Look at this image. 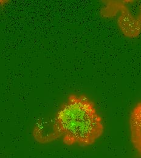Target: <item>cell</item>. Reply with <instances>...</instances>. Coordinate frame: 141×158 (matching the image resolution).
I'll use <instances>...</instances> for the list:
<instances>
[{"instance_id":"6da1fadb","label":"cell","mask_w":141,"mask_h":158,"mask_svg":"<svg viewBox=\"0 0 141 158\" xmlns=\"http://www.w3.org/2000/svg\"><path fill=\"white\" fill-rule=\"evenodd\" d=\"M103 120L95 103L84 94H70L61 105L52 120L51 130L33 133L45 144L60 139L68 146L88 147L103 135Z\"/></svg>"},{"instance_id":"7a4b0ae2","label":"cell","mask_w":141,"mask_h":158,"mask_svg":"<svg viewBox=\"0 0 141 158\" xmlns=\"http://www.w3.org/2000/svg\"><path fill=\"white\" fill-rule=\"evenodd\" d=\"M116 6L115 3H114ZM115 8L121 10V15L118 18V24L122 32L128 37H136L141 31L140 24L137 19L134 18L123 2H116Z\"/></svg>"},{"instance_id":"3957f363","label":"cell","mask_w":141,"mask_h":158,"mask_svg":"<svg viewBox=\"0 0 141 158\" xmlns=\"http://www.w3.org/2000/svg\"><path fill=\"white\" fill-rule=\"evenodd\" d=\"M129 129L131 144L141 157V100L137 102L131 110Z\"/></svg>"},{"instance_id":"277c9868","label":"cell","mask_w":141,"mask_h":158,"mask_svg":"<svg viewBox=\"0 0 141 158\" xmlns=\"http://www.w3.org/2000/svg\"><path fill=\"white\" fill-rule=\"evenodd\" d=\"M137 19H138V21L141 27V7H140V10H139V15H138Z\"/></svg>"},{"instance_id":"5b68a950","label":"cell","mask_w":141,"mask_h":158,"mask_svg":"<svg viewBox=\"0 0 141 158\" xmlns=\"http://www.w3.org/2000/svg\"><path fill=\"white\" fill-rule=\"evenodd\" d=\"M0 2H1V1H0Z\"/></svg>"}]
</instances>
